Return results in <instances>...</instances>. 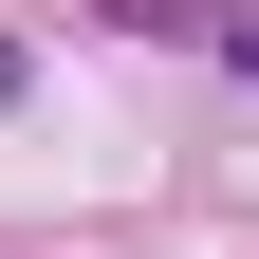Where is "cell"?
Returning <instances> with one entry per match:
<instances>
[{
    "instance_id": "1",
    "label": "cell",
    "mask_w": 259,
    "mask_h": 259,
    "mask_svg": "<svg viewBox=\"0 0 259 259\" xmlns=\"http://www.w3.org/2000/svg\"><path fill=\"white\" fill-rule=\"evenodd\" d=\"M222 37H241V56H259V19H222Z\"/></svg>"
}]
</instances>
